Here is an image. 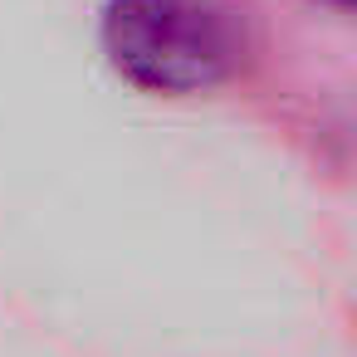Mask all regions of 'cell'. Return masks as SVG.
Returning <instances> with one entry per match:
<instances>
[{
  "label": "cell",
  "mask_w": 357,
  "mask_h": 357,
  "mask_svg": "<svg viewBox=\"0 0 357 357\" xmlns=\"http://www.w3.org/2000/svg\"><path fill=\"white\" fill-rule=\"evenodd\" d=\"M98 35L108 64L157 98L220 89L245 59L240 25L220 0H108Z\"/></svg>",
  "instance_id": "6da1fadb"
},
{
  "label": "cell",
  "mask_w": 357,
  "mask_h": 357,
  "mask_svg": "<svg viewBox=\"0 0 357 357\" xmlns=\"http://www.w3.org/2000/svg\"><path fill=\"white\" fill-rule=\"evenodd\" d=\"M313 6H323V10H337V15H347L357 0H313Z\"/></svg>",
  "instance_id": "7a4b0ae2"
}]
</instances>
